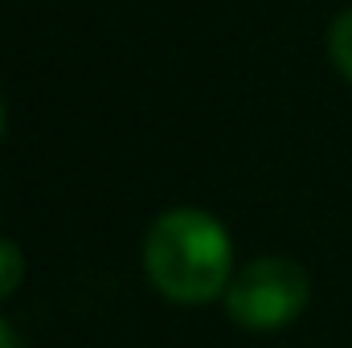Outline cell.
Segmentation results:
<instances>
[{
    "mask_svg": "<svg viewBox=\"0 0 352 348\" xmlns=\"http://www.w3.org/2000/svg\"><path fill=\"white\" fill-rule=\"evenodd\" d=\"M140 262L148 283L180 307H201L209 299H226L234 279V242L217 213L197 205H173L152 217L144 230Z\"/></svg>",
    "mask_w": 352,
    "mask_h": 348,
    "instance_id": "6da1fadb",
    "label": "cell"
},
{
    "mask_svg": "<svg viewBox=\"0 0 352 348\" xmlns=\"http://www.w3.org/2000/svg\"><path fill=\"white\" fill-rule=\"evenodd\" d=\"M311 299L307 266L287 254H258L234 270L226 287V316L246 332H278L303 316Z\"/></svg>",
    "mask_w": 352,
    "mask_h": 348,
    "instance_id": "7a4b0ae2",
    "label": "cell"
},
{
    "mask_svg": "<svg viewBox=\"0 0 352 348\" xmlns=\"http://www.w3.org/2000/svg\"><path fill=\"white\" fill-rule=\"evenodd\" d=\"M328 58H332L336 74L352 87V8L340 12L332 21V29H328Z\"/></svg>",
    "mask_w": 352,
    "mask_h": 348,
    "instance_id": "3957f363",
    "label": "cell"
},
{
    "mask_svg": "<svg viewBox=\"0 0 352 348\" xmlns=\"http://www.w3.org/2000/svg\"><path fill=\"white\" fill-rule=\"evenodd\" d=\"M21 279H25V254H21V246L8 242V238H0V299H8L21 287Z\"/></svg>",
    "mask_w": 352,
    "mask_h": 348,
    "instance_id": "277c9868",
    "label": "cell"
},
{
    "mask_svg": "<svg viewBox=\"0 0 352 348\" xmlns=\"http://www.w3.org/2000/svg\"><path fill=\"white\" fill-rule=\"evenodd\" d=\"M0 348H25L21 345V336H16V328H12L4 316H0Z\"/></svg>",
    "mask_w": 352,
    "mask_h": 348,
    "instance_id": "5b68a950",
    "label": "cell"
},
{
    "mask_svg": "<svg viewBox=\"0 0 352 348\" xmlns=\"http://www.w3.org/2000/svg\"><path fill=\"white\" fill-rule=\"evenodd\" d=\"M4 123H8V115H4V94H0V135H4Z\"/></svg>",
    "mask_w": 352,
    "mask_h": 348,
    "instance_id": "8992f818",
    "label": "cell"
}]
</instances>
